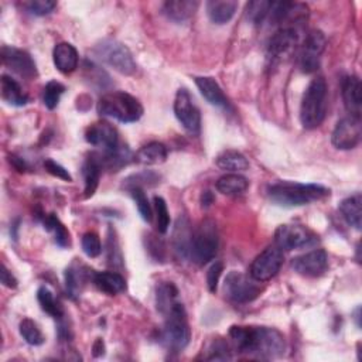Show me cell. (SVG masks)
<instances>
[{"mask_svg":"<svg viewBox=\"0 0 362 362\" xmlns=\"http://www.w3.org/2000/svg\"><path fill=\"white\" fill-rule=\"evenodd\" d=\"M212 203H214L212 194H211L210 191H205V193L203 194V197H201V204H203V207H204V208H208Z\"/></svg>","mask_w":362,"mask_h":362,"instance_id":"cell-48","label":"cell"},{"mask_svg":"<svg viewBox=\"0 0 362 362\" xmlns=\"http://www.w3.org/2000/svg\"><path fill=\"white\" fill-rule=\"evenodd\" d=\"M154 210H156V218H157V231L160 233H166L170 226V214L164 198L154 197Z\"/></svg>","mask_w":362,"mask_h":362,"instance_id":"cell-41","label":"cell"},{"mask_svg":"<svg viewBox=\"0 0 362 362\" xmlns=\"http://www.w3.org/2000/svg\"><path fill=\"white\" fill-rule=\"evenodd\" d=\"M174 113L178 122L189 133L198 135L201 129V113L189 89L180 88L174 99Z\"/></svg>","mask_w":362,"mask_h":362,"instance_id":"cell-10","label":"cell"},{"mask_svg":"<svg viewBox=\"0 0 362 362\" xmlns=\"http://www.w3.org/2000/svg\"><path fill=\"white\" fill-rule=\"evenodd\" d=\"M44 168L47 170V173H50L51 175L57 177V178H61L64 181H67V183H71L73 181V177L71 174L68 173V170L66 167H63L61 164H58L57 161L51 160V159H47L44 161Z\"/></svg>","mask_w":362,"mask_h":362,"instance_id":"cell-44","label":"cell"},{"mask_svg":"<svg viewBox=\"0 0 362 362\" xmlns=\"http://www.w3.org/2000/svg\"><path fill=\"white\" fill-rule=\"evenodd\" d=\"M238 3L235 0H211L207 3V13L212 23L226 24L236 13Z\"/></svg>","mask_w":362,"mask_h":362,"instance_id":"cell-22","label":"cell"},{"mask_svg":"<svg viewBox=\"0 0 362 362\" xmlns=\"http://www.w3.org/2000/svg\"><path fill=\"white\" fill-rule=\"evenodd\" d=\"M340 211H341L342 218L347 221L348 225H351L356 231L361 229V225H362V197H361L359 193L345 198L340 205Z\"/></svg>","mask_w":362,"mask_h":362,"instance_id":"cell-29","label":"cell"},{"mask_svg":"<svg viewBox=\"0 0 362 362\" xmlns=\"http://www.w3.org/2000/svg\"><path fill=\"white\" fill-rule=\"evenodd\" d=\"M44 228L54 233L55 244L61 248H68L71 245V235L66 225L59 221L54 214L48 215L44 219Z\"/></svg>","mask_w":362,"mask_h":362,"instance_id":"cell-33","label":"cell"},{"mask_svg":"<svg viewBox=\"0 0 362 362\" xmlns=\"http://www.w3.org/2000/svg\"><path fill=\"white\" fill-rule=\"evenodd\" d=\"M167 147L160 142H150L145 145L136 154L135 161L145 166H156L161 164L167 159Z\"/></svg>","mask_w":362,"mask_h":362,"instance_id":"cell-28","label":"cell"},{"mask_svg":"<svg viewBox=\"0 0 362 362\" xmlns=\"http://www.w3.org/2000/svg\"><path fill=\"white\" fill-rule=\"evenodd\" d=\"M2 59L8 68L26 80H34L38 74L34 59L27 51L5 45L2 48Z\"/></svg>","mask_w":362,"mask_h":362,"instance_id":"cell-14","label":"cell"},{"mask_svg":"<svg viewBox=\"0 0 362 362\" xmlns=\"http://www.w3.org/2000/svg\"><path fill=\"white\" fill-rule=\"evenodd\" d=\"M255 279H249L247 275L232 270L228 273L225 283H224V293L225 296L233 301L236 305L249 303V301L255 300L261 291L262 287L255 283Z\"/></svg>","mask_w":362,"mask_h":362,"instance_id":"cell-9","label":"cell"},{"mask_svg":"<svg viewBox=\"0 0 362 362\" xmlns=\"http://www.w3.org/2000/svg\"><path fill=\"white\" fill-rule=\"evenodd\" d=\"M52 59L57 70L63 74H71L78 68L80 55L77 48L70 43H59L54 47Z\"/></svg>","mask_w":362,"mask_h":362,"instance_id":"cell-18","label":"cell"},{"mask_svg":"<svg viewBox=\"0 0 362 362\" xmlns=\"http://www.w3.org/2000/svg\"><path fill=\"white\" fill-rule=\"evenodd\" d=\"M94 52L102 63L124 75H132L138 70L131 50L115 38H103L95 45Z\"/></svg>","mask_w":362,"mask_h":362,"instance_id":"cell-5","label":"cell"},{"mask_svg":"<svg viewBox=\"0 0 362 362\" xmlns=\"http://www.w3.org/2000/svg\"><path fill=\"white\" fill-rule=\"evenodd\" d=\"M57 8L55 2L51 0H33V2L27 3V9L34 16H47Z\"/></svg>","mask_w":362,"mask_h":362,"instance_id":"cell-43","label":"cell"},{"mask_svg":"<svg viewBox=\"0 0 362 362\" xmlns=\"http://www.w3.org/2000/svg\"><path fill=\"white\" fill-rule=\"evenodd\" d=\"M275 242L282 251H294L316 245L319 236L303 225H280L275 232Z\"/></svg>","mask_w":362,"mask_h":362,"instance_id":"cell-8","label":"cell"},{"mask_svg":"<svg viewBox=\"0 0 362 362\" xmlns=\"http://www.w3.org/2000/svg\"><path fill=\"white\" fill-rule=\"evenodd\" d=\"M327 82L323 77L314 78L307 87L300 106V122L306 129L319 128L327 113Z\"/></svg>","mask_w":362,"mask_h":362,"instance_id":"cell-3","label":"cell"},{"mask_svg":"<svg viewBox=\"0 0 362 362\" xmlns=\"http://www.w3.org/2000/svg\"><path fill=\"white\" fill-rule=\"evenodd\" d=\"M283 262H284L283 251L276 245L269 247L261 255H258L252 262L251 277L255 279L256 282H268L279 273L280 268L283 266Z\"/></svg>","mask_w":362,"mask_h":362,"instance_id":"cell-12","label":"cell"},{"mask_svg":"<svg viewBox=\"0 0 362 362\" xmlns=\"http://www.w3.org/2000/svg\"><path fill=\"white\" fill-rule=\"evenodd\" d=\"M190 224L186 217L178 218L175 232H174V251L180 258H190V244H191Z\"/></svg>","mask_w":362,"mask_h":362,"instance_id":"cell-27","label":"cell"},{"mask_svg":"<svg viewBox=\"0 0 362 362\" xmlns=\"http://www.w3.org/2000/svg\"><path fill=\"white\" fill-rule=\"evenodd\" d=\"M326 43V36L320 30H313L306 36L298 55V67L305 74L316 73L320 68V58Z\"/></svg>","mask_w":362,"mask_h":362,"instance_id":"cell-11","label":"cell"},{"mask_svg":"<svg viewBox=\"0 0 362 362\" xmlns=\"http://www.w3.org/2000/svg\"><path fill=\"white\" fill-rule=\"evenodd\" d=\"M92 351H94V356H101L105 354V344L101 338H98L95 342H94V347H92Z\"/></svg>","mask_w":362,"mask_h":362,"instance_id":"cell-47","label":"cell"},{"mask_svg":"<svg viewBox=\"0 0 362 362\" xmlns=\"http://www.w3.org/2000/svg\"><path fill=\"white\" fill-rule=\"evenodd\" d=\"M198 6L196 0H171L163 5V13L175 23H183L196 15Z\"/></svg>","mask_w":362,"mask_h":362,"instance_id":"cell-20","label":"cell"},{"mask_svg":"<svg viewBox=\"0 0 362 362\" xmlns=\"http://www.w3.org/2000/svg\"><path fill=\"white\" fill-rule=\"evenodd\" d=\"M19 330H20V335L29 345L38 347L44 342V335L36 321H33L30 319H24L20 321Z\"/></svg>","mask_w":362,"mask_h":362,"instance_id":"cell-34","label":"cell"},{"mask_svg":"<svg viewBox=\"0 0 362 362\" xmlns=\"http://www.w3.org/2000/svg\"><path fill=\"white\" fill-rule=\"evenodd\" d=\"M362 138L361 129V117L358 116H345L334 128L331 140L333 145L340 150H351L355 149Z\"/></svg>","mask_w":362,"mask_h":362,"instance_id":"cell-13","label":"cell"},{"mask_svg":"<svg viewBox=\"0 0 362 362\" xmlns=\"http://www.w3.org/2000/svg\"><path fill=\"white\" fill-rule=\"evenodd\" d=\"M208 352L210 355L207 356V359L210 361H224V359H231V351H229V347L228 344L221 340V338H217L214 340L210 347H208Z\"/></svg>","mask_w":362,"mask_h":362,"instance_id":"cell-42","label":"cell"},{"mask_svg":"<svg viewBox=\"0 0 362 362\" xmlns=\"http://www.w3.org/2000/svg\"><path fill=\"white\" fill-rule=\"evenodd\" d=\"M291 268L301 276L320 277L328 269V255L323 249H316L305 255L296 256L291 261Z\"/></svg>","mask_w":362,"mask_h":362,"instance_id":"cell-15","label":"cell"},{"mask_svg":"<svg viewBox=\"0 0 362 362\" xmlns=\"http://www.w3.org/2000/svg\"><path fill=\"white\" fill-rule=\"evenodd\" d=\"M224 272L222 262H215L211 265V268L207 272V286L211 293H215L218 289V283L221 279V275Z\"/></svg>","mask_w":362,"mask_h":362,"instance_id":"cell-45","label":"cell"},{"mask_svg":"<svg viewBox=\"0 0 362 362\" xmlns=\"http://www.w3.org/2000/svg\"><path fill=\"white\" fill-rule=\"evenodd\" d=\"M0 280H2L3 286L9 287V289H16L17 287V279L12 275V272H9V269L2 265V272H0Z\"/></svg>","mask_w":362,"mask_h":362,"instance_id":"cell-46","label":"cell"},{"mask_svg":"<svg viewBox=\"0 0 362 362\" xmlns=\"http://www.w3.org/2000/svg\"><path fill=\"white\" fill-rule=\"evenodd\" d=\"M272 2H263V0H258V2H251L247 5V17L251 23L256 26H262L266 23L269 10H270Z\"/></svg>","mask_w":362,"mask_h":362,"instance_id":"cell-35","label":"cell"},{"mask_svg":"<svg viewBox=\"0 0 362 362\" xmlns=\"http://www.w3.org/2000/svg\"><path fill=\"white\" fill-rule=\"evenodd\" d=\"M2 85V98L12 106H24L29 102V95L23 91L20 84L12 77L3 74L0 80Z\"/></svg>","mask_w":362,"mask_h":362,"instance_id":"cell-26","label":"cell"},{"mask_svg":"<svg viewBox=\"0 0 362 362\" xmlns=\"http://www.w3.org/2000/svg\"><path fill=\"white\" fill-rule=\"evenodd\" d=\"M82 251L88 258H98L102 252V244H101V239L99 235L95 232H87L82 236Z\"/></svg>","mask_w":362,"mask_h":362,"instance_id":"cell-40","label":"cell"},{"mask_svg":"<svg viewBox=\"0 0 362 362\" xmlns=\"http://www.w3.org/2000/svg\"><path fill=\"white\" fill-rule=\"evenodd\" d=\"M217 166L224 171L238 173L249 168L248 159L236 150H225L217 157Z\"/></svg>","mask_w":362,"mask_h":362,"instance_id":"cell-30","label":"cell"},{"mask_svg":"<svg viewBox=\"0 0 362 362\" xmlns=\"http://www.w3.org/2000/svg\"><path fill=\"white\" fill-rule=\"evenodd\" d=\"M342 101L345 109L351 116L361 117L362 98H361V81L356 75L347 77L342 81Z\"/></svg>","mask_w":362,"mask_h":362,"instance_id":"cell-19","label":"cell"},{"mask_svg":"<svg viewBox=\"0 0 362 362\" xmlns=\"http://www.w3.org/2000/svg\"><path fill=\"white\" fill-rule=\"evenodd\" d=\"M298 41V31L296 27H280L270 38L268 45V57L272 63L280 61L287 57L296 47Z\"/></svg>","mask_w":362,"mask_h":362,"instance_id":"cell-16","label":"cell"},{"mask_svg":"<svg viewBox=\"0 0 362 362\" xmlns=\"http://www.w3.org/2000/svg\"><path fill=\"white\" fill-rule=\"evenodd\" d=\"M166 323L163 328V340L168 348L181 351L184 349L191 338L190 326L187 321V313L184 306L177 301L171 310L164 314Z\"/></svg>","mask_w":362,"mask_h":362,"instance_id":"cell-7","label":"cell"},{"mask_svg":"<svg viewBox=\"0 0 362 362\" xmlns=\"http://www.w3.org/2000/svg\"><path fill=\"white\" fill-rule=\"evenodd\" d=\"M178 301V289L171 282H163L156 290V303L159 312L164 316Z\"/></svg>","mask_w":362,"mask_h":362,"instance_id":"cell-31","label":"cell"},{"mask_svg":"<svg viewBox=\"0 0 362 362\" xmlns=\"http://www.w3.org/2000/svg\"><path fill=\"white\" fill-rule=\"evenodd\" d=\"M37 300H38L43 312H45L47 314H50L54 319H63L64 309H63L61 303H59V301L54 297V293L48 287L41 286L38 289Z\"/></svg>","mask_w":362,"mask_h":362,"instance_id":"cell-32","label":"cell"},{"mask_svg":"<svg viewBox=\"0 0 362 362\" xmlns=\"http://www.w3.org/2000/svg\"><path fill=\"white\" fill-rule=\"evenodd\" d=\"M229 337L239 352L259 358H277L286 349L283 334L270 327L233 326L229 330Z\"/></svg>","mask_w":362,"mask_h":362,"instance_id":"cell-1","label":"cell"},{"mask_svg":"<svg viewBox=\"0 0 362 362\" xmlns=\"http://www.w3.org/2000/svg\"><path fill=\"white\" fill-rule=\"evenodd\" d=\"M128 191L131 193L133 201L136 203L139 214L143 218V221L150 222L152 218H153V211H152V205H150V203H149V200L145 194V190L140 189V187H133V189H129Z\"/></svg>","mask_w":362,"mask_h":362,"instance_id":"cell-38","label":"cell"},{"mask_svg":"<svg viewBox=\"0 0 362 362\" xmlns=\"http://www.w3.org/2000/svg\"><path fill=\"white\" fill-rule=\"evenodd\" d=\"M101 170H102V164L99 161L98 154H91L82 167V175L85 180V189H84L85 198H91L95 194L99 186Z\"/></svg>","mask_w":362,"mask_h":362,"instance_id":"cell-23","label":"cell"},{"mask_svg":"<svg viewBox=\"0 0 362 362\" xmlns=\"http://www.w3.org/2000/svg\"><path fill=\"white\" fill-rule=\"evenodd\" d=\"M66 92V87L58 82V81H50L45 87H44V92H43V101L44 105L48 109H55L59 103V99H61L63 94Z\"/></svg>","mask_w":362,"mask_h":362,"instance_id":"cell-37","label":"cell"},{"mask_svg":"<svg viewBox=\"0 0 362 362\" xmlns=\"http://www.w3.org/2000/svg\"><path fill=\"white\" fill-rule=\"evenodd\" d=\"M272 203L280 207H301L330 197V190L320 184H301L293 181H280L268 189Z\"/></svg>","mask_w":362,"mask_h":362,"instance_id":"cell-2","label":"cell"},{"mask_svg":"<svg viewBox=\"0 0 362 362\" xmlns=\"http://www.w3.org/2000/svg\"><path fill=\"white\" fill-rule=\"evenodd\" d=\"M218 252V231L212 219H204L191 235L190 258L203 266L212 261Z\"/></svg>","mask_w":362,"mask_h":362,"instance_id":"cell-6","label":"cell"},{"mask_svg":"<svg viewBox=\"0 0 362 362\" xmlns=\"http://www.w3.org/2000/svg\"><path fill=\"white\" fill-rule=\"evenodd\" d=\"M196 85L200 89L201 95L214 106L218 108H229V102L228 98L225 96V94L222 92L221 87L218 85V82L211 78V77H197L196 78Z\"/></svg>","mask_w":362,"mask_h":362,"instance_id":"cell-21","label":"cell"},{"mask_svg":"<svg viewBox=\"0 0 362 362\" xmlns=\"http://www.w3.org/2000/svg\"><path fill=\"white\" fill-rule=\"evenodd\" d=\"M96 108L101 116L113 117L122 124L138 122L143 115L142 103L131 94L122 91L103 95Z\"/></svg>","mask_w":362,"mask_h":362,"instance_id":"cell-4","label":"cell"},{"mask_svg":"<svg viewBox=\"0 0 362 362\" xmlns=\"http://www.w3.org/2000/svg\"><path fill=\"white\" fill-rule=\"evenodd\" d=\"M124 187L126 190L133 189V187H140L143 189V186H154L159 183V177L154 173H140V174H133L131 177H128L126 180H124Z\"/></svg>","mask_w":362,"mask_h":362,"instance_id":"cell-39","label":"cell"},{"mask_svg":"<svg viewBox=\"0 0 362 362\" xmlns=\"http://www.w3.org/2000/svg\"><path fill=\"white\" fill-rule=\"evenodd\" d=\"M82 283H84V272L74 265L70 266L66 270V287L71 298H77L80 296L82 290Z\"/></svg>","mask_w":362,"mask_h":362,"instance_id":"cell-36","label":"cell"},{"mask_svg":"<svg viewBox=\"0 0 362 362\" xmlns=\"http://www.w3.org/2000/svg\"><path fill=\"white\" fill-rule=\"evenodd\" d=\"M85 139L89 145L102 149L103 153L112 152L119 146L117 131L108 122H96L85 132Z\"/></svg>","mask_w":362,"mask_h":362,"instance_id":"cell-17","label":"cell"},{"mask_svg":"<svg viewBox=\"0 0 362 362\" xmlns=\"http://www.w3.org/2000/svg\"><path fill=\"white\" fill-rule=\"evenodd\" d=\"M215 187L224 196H239V194H244L248 190L249 181L247 177L240 175L238 173H229L222 175L217 181Z\"/></svg>","mask_w":362,"mask_h":362,"instance_id":"cell-25","label":"cell"},{"mask_svg":"<svg viewBox=\"0 0 362 362\" xmlns=\"http://www.w3.org/2000/svg\"><path fill=\"white\" fill-rule=\"evenodd\" d=\"M94 283L101 291L109 296H115L126 290L125 277L116 272H98L94 275Z\"/></svg>","mask_w":362,"mask_h":362,"instance_id":"cell-24","label":"cell"}]
</instances>
